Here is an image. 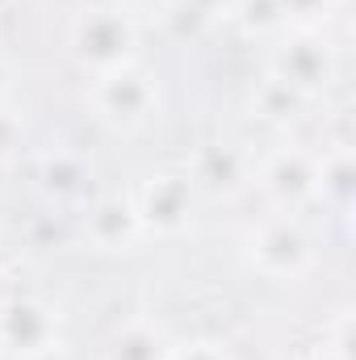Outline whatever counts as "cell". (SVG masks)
Returning a JSON list of instances; mask_svg holds the SVG:
<instances>
[{
    "label": "cell",
    "instance_id": "1",
    "mask_svg": "<svg viewBox=\"0 0 356 360\" xmlns=\"http://www.w3.org/2000/svg\"><path fill=\"white\" fill-rule=\"evenodd\" d=\"M243 260L256 276L289 285L314 269V239L293 214H272L243 235Z\"/></svg>",
    "mask_w": 356,
    "mask_h": 360
},
{
    "label": "cell",
    "instance_id": "2",
    "mask_svg": "<svg viewBox=\"0 0 356 360\" xmlns=\"http://www.w3.org/2000/svg\"><path fill=\"white\" fill-rule=\"evenodd\" d=\"M72 55L89 76H105L117 72L126 63H134L139 55V25L126 8L101 4L76 17L72 25Z\"/></svg>",
    "mask_w": 356,
    "mask_h": 360
},
{
    "label": "cell",
    "instance_id": "3",
    "mask_svg": "<svg viewBox=\"0 0 356 360\" xmlns=\"http://www.w3.org/2000/svg\"><path fill=\"white\" fill-rule=\"evenodd\" d=\"M92 113L113 126V130H134L143 122L155 117L160 109V80L155 72H147L139 59L117 68V72H105V76H92Z\"/></svg>",
    "mask_w": 356,
    "mask_h": 360
},
{
    "label": "cell",
    "instance_id": "4",
    "mask_svg": "<svg viewBox=\"0 0 356 360\" xmlns=\"http://www.w3.org/2000/svg\"><path fill=\"white\" fill-rule=\"evenodd\" d=\"M336 51L323 38V30H285L272 46L268 59V76L302 92L306 101H314L323 89H331L336 80Z\"/></svg>",
    "mask_w": 356,
    "mask_h": 360
},
{
    "label": "cell",
    "instance_id": "5",
    "mask_svg": "<svg viewBox=\"0 0 356 360\" xmlns=\"http://www.w3.org/2000/svg\"><path fill=\"white\" fill-rule=\"evenodd\" d=\"M130 197H134V214H139L143 239H180V235H189L197 193L184 180V172H155L151 180H143Z\"/></svg>",
    "mask_w": 356,
    "mask_h": 360
},
{
    "label": "cell",
    "instance_id": "6",
    "mask_svg": "<svg viewBox=\"0 0 356 360\" xmlns=\"http://www.w3.org/2000/svg\"><path fill=\"white\" fill-rule=\"evenodd\" d=\"M184 180L193 184L197 197L210 201H231L239 193H248L256 184V160L252 151H243L239 143H201L189 160H184Z\"/></svg>",
    "mask_w": 356,
    "mask_h": 360
},
{
    "label": "cell",
    "instance_id": "7",
    "mask_svg": "<svg viewBox=\"0 0 356 360\" xmlns=\"http://www.w3.org/2000/svg\"><path fill=\"white\" fill-rule=\"evenodd\" d=\"M256 184L281 214L319 201V155L306 147H281L256 164Z\"/></svg>",
    "mask_w": 356,
    "mask_h": 360
},
{
    "label": "cell",
    "instance_id": "8",
    "mask_svg": "<svg viewBox=\"0 0 356 360\" xmlns=\"http://www.w3.org/2000/svg\"><path fill=\"white\" fill-rule=\"evenodd\" d=\"M55 344H63V319L51 302L34 293H13L0 302V352L25 356Z\"/></svg>",
    "mask_w": 356,
    "mask_h": 360
},
{
    "label": "cell",
    "instance_id": "9",
    "mask_svg": "<svg viewBox=\"0 0 356 360\" xmlns=\"http://www.w3.org/2000/svg\"><path fill=\"white\" fill-rule=\"evenodd\" d=\"M84 239L96 252H134L143 243V226L130 193H105L84 214Z\"/></svg>",
    "mask_w": 356,
    "mask_h": 360
},
{
    "label": "cell",
    "instance_id": "10",
    "mask_svg": "<svg viewBox=\"0 0 356 360\" xmlns=\"http://www.w3.org/2000/svg\"><path fill=\"white\" fill-rule=\"evenodd\" d=\"M38 188L55 201H84L92 188V168L80 151H46L38 160Z\"/></svg>",
    "mask_w": 356,
    "mask_h": 360
},
{
    "label": "cell",
    "instance_id": "11",
    "mask_svg": "<svg viewBox=\"0 0 356 360\" xmlns=\"http://www.w3.org/2000/svg\"><path fill=\"white\" fill-rule=\"evenodd\" d=\"M172 348H177V344L168 340V331H164L160 323H151V319H130V323H122V327L109 335L105 360H168Z\"/></svg>",
    "mask_w": 356,
    "mask_h": 360
},
{
    "label": "cell",
    "instance_id": "12",
    "mask_svg": "<svg viewBox=\"0 0 356 360\" xmlns=\"http://www.w3.org/2000/svg\"><path fill=\"white\" fill-rule=\"evenodd\" d=\"M356 197V155L352 147H331L319 155V201L331 210H348Z\"/></svg>",
    "mask_w": 356,
    "mask_h": 360
},
{
    "label": "cell",
    "instance_id": "13",
    "mask_svg": "<svg viewBox=\"0 0 356 360\" xmlns=\"http://www.w3.org/2000/svg\"><path fill=\"white\" fill-rule=\"evenodd\" d=\"M306 105H310V101H306L302 92H293L289 84H281V80H272V76H265L260 89H256V96H252V109H256L265 122H293Z\"/></svg>",
    "mask_w": 356,
    "mask_h": 360
},
{
    "label": "cell",
    "instance_id": "14",
    "mask_svg": "<svg viewBox=\"0 0 356 360\" xmlns=\"http://www.w3.org/2000/svg\"><path fill=\"white\" fill-rule=\"evenodd\" d=\"M248 34H272L281 38L289 25H285V13L276 0H235V13H231Z\"/></svg>",
    "mask_w": 356,
    "mask_h": 360
},
{
    "label": "cell",
    "instance_id": "15",
    "mask_svg": "<svg viewBox=\"0 0 356 360\" xmlns=\"http://www.w3.org/2000/svg\"><path fill=\"white\" fill-rule=\"evenodd\" d=\"M289 30H323V21L340 8V0H276Z\"/></svg>",
    "mask_w": 356,
    "mask_h": 360
},
{
    "label": "cell",
    "instance_id": "16",
    "mask_svg": "<svg viewBox=\"0 0 356 360\" xmlns=\"http://www.w3.org/2000/svg\"><path fill=\"white\" fill-rule=\"evenodd\" d=\"M25 147V117L13 105H0V164H8Z\"/></svg>",
    "mask_w": 356,
    "mask_h": 360
},
{
    "label": "cell",
    "instance_id": "17",
    "mask_svg": "<svg viewBox=\"0 0 356 360\" xmlns=\"http://www.w3.org/2000/svg\"><path fill=\"white\" fill-rule=\"evenodd\" d=\"M177 8L184 17L210 25V21H227V17L235 13V0H177Z\"/></svg>",
    "mask_w": 356,
    "mask_h": 360
},
{
    "label": "cell",
    "instance_id": "18",
    "mask_svg": "<svg viewBox=\"0 0 356 360\" xmlns=\"http://www.w3.org/2000/svg\"><path fill=\"white\" fill-rule=\"evenodd\" d=\"M168 360H231V352H227L222 344H214V340H193V344L172 348Z\"/></svg>",
    "mask_w": 356,
    "mask_h": 360
},
{
    "label": "cell",
    "instance_id": "19",
    "mask_svg": "<svg viewBox=\"0 0 356 360\" xmlns=\"http://www.w3.org/2000/svg\"><path fill=\"white\" fill-rule=\"evenodd\" d=\"M336 360H348L352 356V323H348V314H340V323H336Z\"/></svg>",
    "mask_w": 356,
    "mask_h": 360
},
{
    "label": "cell",
    "instance_id": "20",
    "mask_svg": "<svg viewBox=\"0 0 356 360\" xmlns=\"http://www.w3.org/2000/svg\"><path fill=\"white\" fill-rule=\"evenodd\" d=\"M13 360H72V356H68L63 344H55V348H38V352H25V356H13Z\"/></svg>",
    "mask_w": 356,
    "mask_h": 360
},
{
    "label": "cell",
    "instance_id": "21",
    "mask_svg": "<svg viewBox=\"0 0 356 360\" xmlns=\"http://www.w3.org/2000/svg\"><path fill=\"white\" fill-rule=\"evenodd\" d=\"M8 89H13V76H8V63L0 59V105H8Z\"/></svg>",
    "mask_w": 356,
    "mask_h": 360
}]
</instances>
